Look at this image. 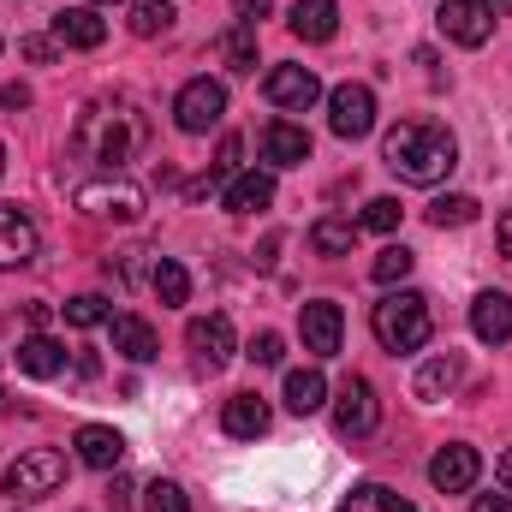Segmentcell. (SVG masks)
<instances>
[{"mask_svg": "<svg viewBox=\"0 0 512 512\" xmlns=\"http://www.w3.org/2000/svg\"><path fill=\"white\" fill-rule=\"evenodd\" d=\"M221 429H227L233 441H256V435L268 429V405H262L256 393H233L227 411H221Z\"/></svg>", "mask_w": 512, "mask_h": 512, "instance_id": "44dd1931", "label": "cell"}, {"mask_svg": "<svg viewBox=\"0 0 512 512\" xmlns=\"http://www.w3.org/2000/svg\"><path fill=\"white\" fill-rule=\"evenodd\" d=\"M54 48H60L54 36H24V42H18V54H24V60H36V66H48V60H54Z\"/></svg>", "mask_w": 512, "mask_h": 512, "instance_id": "8d00e7d4", "label": "cell"}, {"mask_svg": "<svg viewBox=\"0 0 512 512\" xmlns=\"http://www.w3.org/2000/svg\"><path fill=\"white\" fill-rule=\"evenodd\" d=\"M382 161L405 179V185H441L459 167V143L453 131L435 120H405L382 137Z\"/></svg>", "mask_w": 512, "mask_h": 512, "instance_id": "6da1fadb", "label": "cell"}, {"mask_svg": "<svg viewBox=\"0 0 512 512\" xmlns=\"http://www.w3.org/2000/svg\"><path fill=\"white\" fill-rule=\"evenodd\" d=\"M66 322L72 328H102V322H114V310H108L102 292H78V298H66Z\"/></svg>", "mask_w": 512, "mask_h": 512, "instance_id": "1f68e13d", "label": "cell"}, {"mask_svg": "<svg viewBox=\"0 0 512 512\" xmlns=\"http://www.w3.org/2000/svg\"><path fill=\"white\" fill-rule=\"evenodd\" d=\"M286 358V340L280 334H256L251 340V364H280Z\"/></svg>", "mask_w": 512, "mask_h": 512, "instance_id": "d590c367", "label": "cell"}, {"mask_svg": "<svg viewBox=\"0 0 512 512\" xmlns=\"http://www.w3.org/2000/svg\"><path fill=\"white\" fill-rule=\"evenodd\" d=\"M108 501H114V507H131V483H126V477H114V489H108Z\"/></svg>", "mask_w": 512, "mask_h": 512, "instance_id": "7bdbcfd3", "label": "cell"}, {"mask_svg": "<svg viewBox=\"0 0 512 512\" xmlns=\"http://www.w3.org/2000/svg\"><path fill=\"white\" fill-rule=\"evenodd\" d=\"M286 18H292L298 42H334V30H340V6L334 0H298Z\"/></svg>", "mask_w": 512, "mask_h": 512, "instance_id": "d6986e66", "label": "cell"}, {"mask_svg": "<svg viewBox=\"0 0 512 512\" xmlns=\"http://www.w3.org/2000/svg\"><path fill=\"white\" fill-rule=\"evenodd\" d=\"M352 239H358V227H352V221H340V215H328V221H316V227H310V251H316V256H346V251H352Z\"/></svg>", "mask_w": 512, "mask_h": 512, "instance_id": "4316f807", "label": "cell"}, {"mask_svg": "<svg viewBox=\"0 0 512 512\" xmlns=\"http://www.w3.org/2000/svg\"><path fill=\"white\" fill-rule=\"evenodd\" d=\"M376 423H382L376 387L364 382V376H346V387L334 393V429H340L346 441H364V435H376Z\"/></svg>", "mask_w": 512, "mask_h": 512, "instance_id": "8992f818", "label": "cell"}, {"mask_svg": "<svg viewBox=\"0 0 512 512\" xmlns=\"http://www.w3.org/2000/svg\"><path fill=\"white\" fill-rule=\"evenodd\" d=\"M185 346L197 352V364L221 370V364L233 358V322H227V316H197V322L185 328Z\"/></svg>", "mask_w": 512, "mask_h": 512, "instance_id": "5bb4252c", "label": "cell"}, {"mask_svg": "<svg viewBox=\"0 0 512 512\" xmlns=\"http://www.w3.org/2000/svg\"><path fill=\"white\" fill-rule=\"evenodd\" d=\"M495 245H501V256H512V215L495 221Z\"/></svg>", "mask_w": 512, "mask_h": 512, "instance_id": "b9f144b4", "label": "cell"}, {"mask_svg": "<svg viewBox=\"0 0 512 512\" xmlns=\"http://www.w3.org/2000/svg\"><path fill=\"white\" fill-rule=\"evenodd\" d=\"M0 173H6V149H0Z\"/></svg>", "mask_w": 512, "mask_h": 512, "instance_id": "7dc6e473", "label": "cell"}, {"mask_svg": "<svg viewBox=\"0 0 512 512\" xmlns=\"http://www.w3.org/2000/svg\"><path fill=\"white\" fill-rule=\"evenodd\" d=\"M18 370L36 376V382H54V376H66V346L48 340V334H30V340L18 346Z\"/></svg>", "mask_w": 512, "mask_h": 512, "instance_id": "ffe728a7", "label": "cell"}, {"mask_svg": "<svg viewBox=\"0 0 512 512\" xmlns=\"http://www.w3.org/2000/svg\"><path fill=\"white\" fill-rule=\"evenodd\" d=\"M399 221H405L399 197H370V209H364V227H370V233H393Z\"/></svg>", "mask_w": 512, "mask_h": 512, "instance_id": "e575fe53", "label": "cell"}, {"mask_svg": "<svg viewBox=\"0 0 512 512\" xmlns=\"http://www.w3.org/2000/svg\"><path fill=\"white\" fill-rule=\"evenodd\" d=\"M262 96H268L274 108H286V114H304V108H316L322 78H316L310 66H274V72L262 78Z\"/></svg>", "mask_w": 512, "mask_h": 512, "instance_id": "30bf717a", "label": "cell"}, {"mask_svg": "<svg viewBox=\"0 0 512 512\" xmlns=\"http://www.w3.org/2000/svg\"><path fill=\"white\" fill-rule=\"evenodd\" d=\"M471 334H477L483 346H507L512 340V298L507 292H477V304H471Z\"/></svg>", "mask_w": 512, "mask_h": 512, "instance_id": "9a60e30c", "label": "cell"}, {"mask_svg": "<svg viewBox=\"0 0 512 512\" xmlns=\"http://www.w3.org/2000/svg\"><path fill=\"white\" fill-rule=\"evenodd\" d=\"M0 483H6V495H24V501H42V495H54V489L66 483V459H60L54 447H36V453H24V459H12Z\"/></svg>", "mask_w": 512, "mask_h": 512, "instance_id": "277c9868", "label": "cell"}, {"mask_svg": "<svg viewBox=\"0 0 512 512\" xmlns=\"http://www.w3.org/2000/svg\"><path fill=\"white\" fill-rule=\"evenodd\" d=\"M435 24H441V36L459 42V48H483V42L495 36V12H489L483 0H441Z\"/></svg>", "mask_w": 512, "mask_h": 512, "instance_id": "9c48e42d", "label": "cell"}, {"mask_svg": "<svg viewBox=\"0 0 512 512\" xmlns=\"http://www.w3.org/2000/svg\"><path fill=\"white\" fill-rule=\"evenodd\" d=\"M483 6H489L495 18H512V0H483Z\"/></svg>", "mask_w": 512, "mask_h": 512, "instance_id": "f6af8a7d", "label": "cell"}, {"mask_svg": "<svg viewBox=\"0 0 512 512\" xmlns=\"http://www.w3.org/2000/svg\"><path fill=\"white\" fill-rule=\"evenodd\" d=\"M149 286H155L161 304H185V298H191V274H185L173 256H161V262L149 268Z\"/></svg>", "mask_w": 512, "mask_h": 512, "instance_id": "83f0119b", "label": "cell"}, {"mask_svg": "<svg viewBox=\"0 0 512 512\" xmlns=\"http://www.w3.org/2000/svg\"><path fill=\"white\" fill-rule=\"evenodd\" d=\"M477 471H483V459H477V447H465V441H447V447L429 459V483H435L441 495H465V489L477 483Z\"/></svg>", "mask_w": 512, "mask_h": 512, "instance_id": "8fae6325", "label": "cell"}, {"mask_svg": "<svg viewBox=\"0 0 512 512\" xmlns=\"http://www.w3.org/2000/svg\"><path fill=\"white\" fill-rule=\"evenodd\" d=\"M322 405H328V376H322V370H292V376H286V411L310 417V411H322Z\"/></svg>", "mask_w": 512, "mask_h": 512, "instance_id": "cb8c5ba5", "label": "cell"}, {"mask_svg": "<svg viewBox=\"0 0 512 512\" xmlns=\"http://www.w3.org/2000/svg\"><path fill=\"white\" fill-rule=\"evenodd\" d=\"M274 203V173H239L233 185H227V209L233 215H256V209H268Z\"/></svg>", "mask_w": 512, "mask_h": 512, "instance_id": "603a6c76", "label": "cell"}, {"mask_svg": "<svg viewBox=\"0 0 512 512\" xmlns=\"http://www.w3.org/2000/svg\"><path fill=\"white\" fill-rule=\"evenodd\" d=\"M239 155H245V143H239V137H227V143H221V155H215V173H209V179H227V173L239 167Z\"/></svg>", "mask_w": 512, "mask_h": 512, "instance_id": "74e56055", "label": "cell"}, {"mask_svg": "<svg viewBox=\"0 0 512 512\" xmlns=\"http://www.w3.org/2000/svg\"><path fill=\"white\" fill-rule=\"evenodd\" d=\"M453 382H459V358H453V352H441V358H429V364L417 370L411 393H417V399H441V393H453Z\"/></svg>", "mask_w": 512, "mask_h": 512, "instance_id": "d4e9b609", "label": "cell"}, {"mask_svg": "<svg viewBox=\"0 0 512 512\" xmlns=\"http://www.w3.org/2000/svg\"><path fill=\"white\" fill-rule=\"evenodd\" d=\"M501 483H507V495H512V447L501 453Z\"/></svg>", "mask_w": 512, "mask_h": 512, "instance_id": "ee69618b", "label": "cell"}, {"mask_svg": "<svg viewBox=\"0 0 512 512\" xmlns=\"http://www.w3.org/2000/svg\"><path fill=\"white\" fill-rule=\"evenodd\" d=\"M328 126H334V137H346V143L370 137L376 131V90L370 84H340L328 96Z\"/></svg>", "mask_w": 512, "mask_h": 512, "instance_id": "52a82bcc", "label": "cell"}, {"mask_svg": "<svg viewBox=\"0 0 512 512\" xmlns=\"http://www.w3.org/2000/svg\"><path fill=\"white\" fill-rule=\"evenodd\" d=\"M78 209L96 215V221H137L143 215V191L126 179H90L78 185Z\"/></svg>", "mask_w": 512, "mask_h": 512, "instance_id": "ba28073f", "label": "cell"}, {"mask_svg": "<svg viewBox=\"0 0 512 512\" xmlns=\"http://www.w3.org/2000/svg\"><path fill=\"white\" fill-rule=\"evenodd\" d=\"M411 262H417V256L405 251V245H387V251L376 256V268H370V274H376L382 286H393V280H405V274H411Z\"/></svg>", "mask_w": 512, "mask_h": 512, "instance_id": "836d02e7", "label": "cell"}, {"mask_svg": "<svg viewBox=\"0 0 512 512\" xmlns=\"http://www.w3.org/2000/svg\"><path fill=\"white\" fill-rule=\"evenodd\" d=\"M233 12H239V24H256V18H268V0H233Z\"/></svg>", "mask_w": 512, "mask_h": 512, "instance_id": "f35d334b", "label": "cell"}, {"mask_svg": "<svg viewBox=\"0 0 512 512\" xmlns=\"http://www.w3.org/2000/svg\"><path fill=\"white\" fill-rule=\"evenodd\" d=\"M90 6H120V0H90Z\"/></svg>", "mask_w": 512, "mask_h": 512, "instance_id": "bcb514c9", "label": "cell"}, {"mask_svg": "<svg viewBox=\"0 0 512 512\" xmlns=\"http://www.w3.org/2000/svg\"><path fill=\"white\" fill-rule=\"evenodd\" d=\"M340 340H346V316H340V304H334V298H310V304H304V346H310L316 358H334Z\"/></svg>", "mask_w": 512, "mask_h": 512, "instance_id": "7c38bea8", "label": "cell"}, {"mask_svg": "<svg viewBox=\"0 0 512 512\" xmlns=\"http://www.w3.org/2000/svg\"><path fill=\"white\" fill-rule=\"evenodd\" d=\"M0 108H30V90H24V84H6V90H0Z\"/></svg>", "mask_w": 512, "mask_h": 512, "instance_id": "ab89813d", "label": "cell"}, {"mask_svg": "<svg viewBox=\"0 0 512 512\" xmlns=\"http://www.w3.org/2000/svg\"><path fill=\"white\" fill-rule=\"evenodd\" d=\"M114 352L131 358V364H149L161 352V340H155V328L143 316H114Z\"/></svg>", "mask_w": 512, "mask_h": 512, "instance_id": "7402d4cb", "label": "cell"}, {"mask_svg": "<svg viewBox=\"0 0 512 512\" xmlns=\"http://www.w3.org/2000/svg\"><path fill=\"white\" fill-rule=\"evenodd\" d=\"M370 328H376V340H382L387 352H423L429 334H435V322H429V298L411 292V286L387 292L382 304L370 310Z\"/></svg>", "mask_w": 512, "mask_h": 512, "instance_id": "7a4b0ae2", "label": "cell"}, {"mask_svg": "<svg viewBox=\"0 0 512 512\" xmlns=\"http://www.w3.org/2000/svg\"><path fill=\"white\" fill-rule=\"evenodd\" d=\"M471 512H512V495H477Z\"/></svg>", "mask_w": 512, "mask_h": 512, "instance_id": "60d3db41", "label": "cell"}, {"mask_svg": "<svg viewBox=\"0 0 512 512\" xmlns=\"http://www.w3.org/2000/svg\"><path fill=\"white\" fill-rule=\"evenodd\" d=\"M54 42L60 48H102L108 24L96 18V6H66V12H54Z\"/></svg>", "mask_w": 512, "mask_h": 512, "instance_id": "2e32d148", "label": "cell"}, {"mask_svg": "<svg viewBox=\"0 0 512 512\" xmlns=\"http://www.w3.org/2000/svg\"><path fill=\"white\" fill-rule=\"evenodd\" d=\"M173 18H179L173 0H137V6H131V36H143V42H149V36H167Z\"/></svg>", "mask_w": 512, "mask_h": 512, "instance_id": "f1b7e54d", "label": "cell"}, {"mask_svg": "<svg viewBox=\"0 0 512 512\" xmlns=\"http://www.w3.org/2000/svg\"><path fill=\"white\" fill-rule=\"evenodd\" d=\"M72 447H78V459H84L90 471H120V465H126V435L108 429V423H84V429L72 435Z\"/></svg>", "mask_w": 512, "mask_h": 512, "instance_id": "4fadbf2b", "label": "cell"}, {"mask_svg": "<svg viewBox=\"0 0 512 512\" xmlns=\"http://www.w3.org/2000/svg\"><path fill=\"white\" fill-rule=\"evenodd\" d=\"M340 512H417L405 495H393V489H382V483H358L346 501H340Z\"/></svg>", "mask_w": 512, "mask_h": 512, "instance_id": "484cf974", "label": "cell"}, {"mask_svg": "<svg viewBox=\"0 0 512 512\" xmlns=\"http://www.w3.org/2000/svg\"><path fill=\"white\" fill-rule=\"evenodd\" d=\"M36 256V221L24 209H0V268H24Z\"/></svg>", "mask_w": 512, "mask_h": 512, "instance_id": "ac0fdd59", "label": "cell"}, {"mask_svg": "<svg viewBox=\"0 0 512 512\" xmlns=\"http://www.w3.org/2000/svg\"><path fill=\"white\" fill-rule=\"evenodd\" d=\"M221 60H227L233 72H256V24L221 30Z\"/></svg>", "mask_w": 512, "mask_h": 512, "instance_id": "f546056e", "label": "cell"}, {"mask_svg": "<svg viewBox=\"0 0 512 512\" xmlns=\"http://www.w3.org/2000/svg\"><path fill=\"white\" fill-rule=\"evenodd\" d=\"M262 161L268 167H304L310 161V131L292 126V120H274L262 131Z\"/></svg>", "mask_w": 512, "mask_h": 512, "instance_id": "e0dca14e", "label": "cell"}, {"mask_svg": "<svg viewBox=\"0 0 512 512\" xmlns=\"http://www.w3.org/2000/svg\"><path fill=\"white\" fill-rule=\"evenodd\" d=\"M137 137H143L137 114H126V108H90L84 126H78V149L90 161H102V167H126Z\"/></svg>", "mask_w": 512, "mask_h": 512, "instance_id": "3957f363", "label": "cell"}, {"mask_svg": "<svg viewBox=\"0 0 512 512\" xmlns=\"http://www.w3.org/2000/svg\"><path fill=\"white\" fill-rule=\"evenodd\" d=\"M477 221V197H435L429 203V227H471Z\"/></svg>", "mask_w": 512, "mask_h": 512, "instance_id": "4dcf8cb0", "label": "cell"}, {"mask_svg": "<svg viewBox=\"0 0 512 512\" xmlns=\"http://www.w3.org/2000/svg\"><path fill=\"white\" fill-rule=\"evenodd\" d=\"M143 512H191V495L173 483V477H155L149 489H143V501H137Z\"/></svg>", "mask_w": 512, "mask_h": 512, "instance_id": "d6a6232c", "label": "cell"}, {"mask_svg": "<svg viewBox=\"0 0 512 512\" xmlns=\"http://www.w3.org/2000/svg\"><path fill=\"white\" fill-rule=\"evenodd\" d=\"M173 120H179V131H191V137L215 131L227 120V90H221L215 78H191V84L173 96Z\"/></svg>", "mask_w": 512, "mask_h": 512, "instance_id": "5b68a950", "label": "cell"}]
</instances>
